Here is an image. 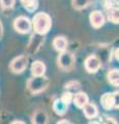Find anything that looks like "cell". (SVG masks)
I'll return each instance as SVG.
<instances>
[{
  "mask_svg": "<svg viewBox=\"0 0 119 124\" xmlns=\"http://www.w3.org/2000/svg\"><path fill=\"white\" fill-rule=\"evenodd\" d=\"M31 25L35 33L40 34V35H45L51 29V26H52L51 17L47 13H43V11L41 13H37L34 15Z\"/></svg>",
  "mask_w": 119,
  "mask_h": 124,
  "instance_id": "cell-1",
  "label": "cell"
},
{
  "mask_svg": "<svg viewBox=\"0 0 119 124\" xmlns=\"http://www.w3.org/2000/svg\"><path fill=\"white\" fill-rule=\"evenodd\" d=\"M50 84V80L46 76L40 77H32L27 82V89L32 94H38V93L45 91Z\"/></svg>",
  "mask_w": 119,
  "mask_h": 124,
  "instance_id": "cell-2",
  "label": "cell"
},
{
  "mask_svg": "<svg viewBox=\"0 0 119 124\" xmlns=\"http://www.w3.org/2000/svg\"><path fill=\"white\" fill-rule=\"evenodd\" d=\"M57 65L63 71H71L76 65V59L74 54L67 52L66 50L61 52L58 55V58H57Z\"/></svg>",
  "mask_w": 119,
  "mask_h": 124,
  "instance_id": "cell-3",
  "label": "cell"
},
{
  "mask_svg": "<svg viewBox=\"0 0 119 124\" xmlns=\"http://www.w3.org/2000/svg\"><path fill=\"white\" fill-rule=\"evenodd\" d=\"M101 103L106 111L118 108V91L107 92L103 94L101 97Z\"/></svg>",
  "mask_w": 119,
  "mask_h": 124,
  "instance_id": "cell-4",
  "label": "cell"
},
{
  "mask_svg": "<svg viewBox=\"0 0 119 124\" xmlns=\"http://www.w3.org/2000/svg\"><path fill=\"white\" fill-rule=\"evenodd\" d=\"M14 28L19 33L26 34V33L30 32V30L32 28L31 21H30L27 17H25V16H20V17H18L16 20H15Z\"/></svg>",
  "mask_w": 119,
  "mask_h": 124,
  "instance_id": "cell-5",
  "label": "cell"
},
{
  "mask_svg": "<svg viewBox=\"0 0 119 124\" xmlns=\"http://www.w3.org/2000/svg\"><path fill=\"white\" fill-rule=\"evenodd\" d=\"M28 64V57L26 55H21L16 57L10 62L9 69L14 73H22L26 69Z\"/></svg>",
  "mask_w": 119,
  "mask_h": 124,
  "instance_id": "cell-6",
  "label": "cell"
},
{
  "mask_svg": "<svg viewBox=\"0 0 119 124\" xmlns=\"http://www.w3.org/2000/svg\"><path fill=\"white\" fill-rule=\"evenodd\" d=\"M84 66L87 72L89 73H95L98 71V69L102 66V62L99 58L95 55H90L86 58L85 62H84Z\"/></svg>",
  "mask_w": 119,
  "mask_h": 124,
  "instance_id": "cell-7",
  "label": "cell"
},
{
  "mask_svg": "<svg viewBox=\"0 0 119 124\" xmlns=\"http://www.w3.org/2000/svg\"><path fill=\"white\" fill-rule=\"evenodd\" d=\"M43 42H44V35H40V34L37 33L33 34L28 45V52L30 54H35L40 50Z\"/></svg>",
  "mask_w": 119,
  "mask_h": 124,
  "instance_id": "cell-8",
  "label": "cell"
},
{
  "mask_svg": "<svg viewBox=\"0 0 119 124\" xmlns=\"http://www.w3.org/2000/svg\"><path fill=\"white\" fill-rule=\"evenodd\" d=\"M89 20H90L91 26L97 29V28H101L102 26H103L106 19H105V16L103 15V13H101L99 10H94L90 14Z\"/></svg>",
  "mask_w": 119,
  "mask_h": 124,
  "instance_id": "cell-9",
  "label": "cell"
},
{
  "mask_svg": "<svg viewBox=\"0 0 119 124\" xmlns=\"http://www.w3.org/2000/svg\"><path fill=\"white\" fill-rule=\"evenodd\" d=\"M32 77H40L45 76L46 72V65L43 61L36 60L31 64V68H30Z\"/></svg>",
  "mask_w": 119,
  "mask_h": 124,
  "instance_id": "cell-10",
  "label": "cell"
},
{
  "mask_svg": "<svg viewBox=\"0 0 119 124\" xmlns=\"http://www.w3.org/2000/svg\"><path fill=\"white\" fill-rule=\"evenodd\" d=\"M72 102H74V104L78 108H83V107L85 106L87 102H89V98H88L86 93L78 92V93H76V94H74Z\"/></svg>",
  "mask_w": 119,
  "mask_h": 124,
  "instance_id": "cell-11",
  "label": "cell"
},
{
  "mask_svg": "<svg viewBox=\"0 0 119 124\" xmlns=\"http://www.w3.org/2000/svg\"><path fill=\"white\" fill-rule=\"evenodd\" d=\"M83 113L87 119H94L95 117H97V115H98L97 107L95 106L94 103L87 102L85 106L83 107Z\"/></svg>",
  "mask_w": 119,
  "mask_h": 124,
  "instance_id": "cell-12",
  "label": "cell"
},
{
  "mask_svg": "<svg viewBox=\"0 0 119 124\" xmlns=\"http://www.w3.org/2000/svg\"><path fill=\"white\" fill-rule=\"evenodd\" d=\"M67 44L68 41L66 39V37L64 36H56L53 40V46L58 53H61L66 50L67 48Z\"/></svg>",
  "mask_w": 119,
  "mask_h": 124,
  "instance_id": "cell-13",
  "label": "cell"
},
{
  "mask_svg": "<svg viewBox=\"0 0 119 124\" xmlns=\"http://www.w3.org/2000/svg\"><path fill=\"white\" fill-rule=\"evenodd\" d=\"M32 124H48V115L45 111H36L32 116Z\"/></svg>",
  "mask_w": 119,
  "mask_h": 124,
  "instance_id": "cell-14",
  "label": "cell"
},
{
  "mask_svg": "<svg viewBox=\"0 0 119 124\" xmlns=\"http://www.w3.org/2000/svg\"><path fill=\"white\" fill-rule=\"evenodd\" d=\"M67 108L68 106L65 104L60 98H57L54 101V103H53V110H54L56 115L58 116H64L67 112Z\"/></svg>",
  "mask_w": 119,
  "mask_h": 124,
  "instance_id": "cell-15",
  "label": "cell"
},
{
  "mask_svg": "<svg viewBox=\"0 0 119 124\" xmlns=\"http://www.w3.org/2000/svg\"><path fill=\"white\" fill-rule=\"evenodd\" d=\"M108 82L114 87L119 86V70L118 69H112L107 76Z\"/></svg>",
  "mask_w": 119,
  "mask_h": 124,
  "instance_id": "cell-16",
  "label": "cell"
},
{
  "mask_svg": "<svg viewBox=\"0 0 119 124\" xmlns=\"http://www.w3.org/2000/svg\"><path fill=\"white\" fill-rule=\"evenodd\" d=\"M106 16H107V19L114 23V24H118V21H119V17H118V8L116 7H110V8L107 9L106 11Z\"/></svg>",
  "mask_w": 119,
  "mask_h": 124,
  "instance_id": "cell-17",
  "label": "cell"
},
{
  "mask_svg": "<svg viewBox=\"0 0 119 124\" xmlns=\"http://www.w3.org/2000/svg\"><path fill=\"white\" fill-rule=\"evenodd\" d=\"M92 1H93V0H71V3H72L74 8L83 9V8H85V7H87L88 5H90Z\"/></svg>",
  "mask_w": 119,
  "mask_h": 124,
  "instance_id": "cell-18",
  "label": "cell"
},
{
  "mask_svg": "<svg viewBox=\"0 0 119 124\" xmlns=\"http://www.w3.org/2000/svg\"><path fill=\"white\" fill-rule=\"evenodd\" d=\"M64 88L66 89L67 91H77V90H80L81 89V84H80L78 81H71L64 85Z\"/></svg>",
  "mask_w": 119,
  "mask_h": 124,
  "instance_id": "cell-19",
  "label": "cell"
},
{
  "mask_svg": "<svg viewBox=\"0 0 119 124\" xmlns=\"http://www.w3.org/2000/svg\"><path fill=\"white\" fill-rule=\"evenodd\" d=\"M23 6H24V8L26 10H28L29 13H32V11L36 10V8L38 7V2H37V0H30L29 2L23 4Z\"/></svg>",
  "mask_w": 119,
  "mask_h": 124,
  "instance_id": "cell-20",
  "label": "cell"
},
{
  "mask_svg": "<svg viewBox=\"0 0 119 124\" xmlns=\"http://www.w3.org/2000/svg\"><path fill=\"white\" fill-rule=\"evenodd\" d=\"M72 97H74V94H72L71 92H70V91H65V92L62 93V95H61L60 99L62 100V101H63L65 104L70 106V103L72 102Z\"/></svg>",
  "mask_w": 119,
  "mask_h": 124,
  "instance_id": "cell-21",
  "label": "cell"
},
{
  "mask_svg": "<svg viewBox=\"0 0 119 124\" xmlns=\"http://www.w3.org/2000/svg\"><path fill=\"white\" fill-rule=\"evenodd\" d=\"M15 3H16V0H0V4L3 8H11Z\"/></svg>",
  "mask_w": 119,
  "mask_h": 124,
  "instance_id": "cell-22",
  "label": "cell"
},
{
  "mask_svg": "<svg viewBox=\"0 0 119 124\" xmlns=\"http://www.w3.org/2000/svg\"><path fill=\"white\" fill-rule=\"evenodd\" d=\"M102 124H118L116 122V120L112 117H106L105 119L103 120V123Z\"/></svg>",
  "mask_w": 119,
  "mask_h": 124,
  "instance_id": "cell-23",
  "label": "cell"
},
{
  "mask_svg": "<svg viewBox=\"0 0 119 124\" xmlns=\"http://www.w3.org/2000/svg\"><path fill=\"white\" fill-rule=\"evenodd\" d=\"M103 5L106 9H108L110 7H113V2L111 0H103Z\"/></svg>",
  "mask_w": 119,
  "mask_h": 124,
  "instance_id": "cell-24",
  "label": "cell"
},
{
  "mask_svg": "<svg viewBox=\"0 0 119 124\" xmlns=\"http://www.w3.org/2000/svg\"><path fill=\"white\" fill-rule=\"evenodd\" d=\"M56 124H72V123L71 121H67V120H60Z\"/></svg>",
  "mask_w": 119,
  "mask_h": 124,
  "instance_id": "cell-25",
  "label": "cell"
},
{
  "mask_svg": "<svg viewBox=\"0 0 119 124\" xmlns=\"http://www.w3.org/2000/svg\"><path fill=\"white\" fill-rule=\"evenodd\" d=\"M10 124H26V123L23 122V121H21V120H16V121H13Z\"/></svg>",
  "mask_w": 119,
  "mask_h": 124,
  "instance_id": "cell-26",
  "label": "cell"
},
{
  "mask_svg": "<svg viewBox=\"0 0 119 124\" xmlns=\"http://www.w3.org/2000/svg\"><path fill=\"white\" fill-rule=\"evenodd\" d=\"M2 35H3V26L1 21H0V37H2Z\"/></svg>",
  "mask_w": 119,
  "mask_h": 124,
  "instance_id": "cell-27",
  "label": "cell"
},
{
  "mask_svg": "<svg viewBox=\"0 0 119 124\" xmlns=\"http://www.w3.org/2000/svg\"><path fill=\"white\" fill-rule=\"evenodd\" d=\"M114 56H115V59H116V60H118V48H117V49H115Z\"/></svg>",
  "mask_w": 119,
  "mask_h": 124,
  "instance_id": "cell-28",
  "label": "cell"
},
{
  "mask_svg": "<svg viewBox=\"0 0 119 124\" xmlns=\"http://www.w3.org/2000/svg\"><path fill=\"white\" fill-rule=\"evenodd\" d=\"M89 124H102V123L98 122V121H95V120H93V121H90Z\"/></svg>",
  "mask_w": 119,
  "mask_h": 124,
  "instance_id": "cell-29",
  "label": "cell"
},
{
  "mask_svg": "<svg viewBox=\"0 0 119 124\" xmlns=\"http://www.w3.org/2000/svg\"><path fill=\"white\" fill-rule=\"evenodd\" d=\"M30 0H21V2L23 3V4H25V3H27V2H29Z\"/></svg>",
  "mask_w": 119,
  "mask_h": 124,
  "instance_id": "cell-30",
  "label": "cell"
}]
</instances>
